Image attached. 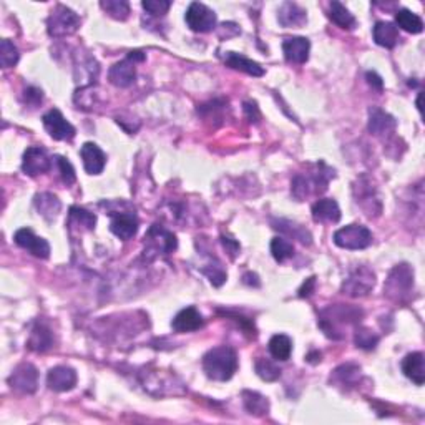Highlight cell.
I'll list each match as a JSON object with an SVG mask.
<instances>
[{
    "instance_id": "7bdbcfd3",
    "label": "cell",
    "mask_w": 425,
    "mask_h": 425,
    "mask_svg": "<svg viewBox=\"0 0 425 425\" xmlns=\"http://www.w3.org/2000/svg\"><path fill=\"white\" fill-rule=\"evenodd\" d=\"M203 273L209 277V281L214 286H221L226 281V273L220 263H216V266L209 264L208 268H203Z\"/></svg>"
},
{
    "instance_id": "7a4b0ae2",
    "label": "cell",
    "mask_w": 425,
    "mask_h": 425,
    "mask_svg": "<svg viewBox=\"0 0 425 425\" xmlns=\"http://www.w3.org/2000/svg\"><path fill=\"white\" fill-rule=\"evenodd\" d=\"M360 316H363L360 309L351 308V306L336 304L324 309L323 314H321L319 325L328 337H331V339H341V337H343L341 325L359 323Z\"/></svg>"
},
{
    "instance_id": "8d00e7d4",
    "label": "cell",
    "mask_w": 425,
    "mask_h": 425,
    "mask_svg": "<svg viewBox=\"0 0 425 425\" xmlns=\"http://www.w3.org/2000/svg\"><path fill=\"white\" fill-rule=\"evenodd\" d=\"M271 253L277 263H284L286 260L292 257L294 246L288 240H284V238H274L271 241Z\"/></svg>"
},
{
    "instance_id": "836d02e7",
    "label": "cell",
    "mask_w": 425,
    "mask_h": 425,
    "mask_svg": "<svg viewBox=\"0 0 425 425\" xmlns=\"http://www.w3.org/2000/svg\"><path fill=\"white\" fill-rule=\"evenodd\" d=\"M100 7L117 21H126L130 15V3L126 0H102Z\"/></svg>"
},
{
    "instance_id": "c3c4849f",
    "label": "cell",
    "mask_w": 425,
    "mask_h": 425,
    "mask_svg": "<svg viewBox=\"0 0 425 425\" xmlns=\"http://www.w3.org/2000/svg\"><path fill=\"white\" fill-rule=\"evenodd\" d=\"M221 240H223V244H225V248L228 249V253L231 254V257H236V254L240 253V244L236 243V241H233V240H229V238H221Z\"/></svg>"
},
{
    "instance_id": "1f68e13d",
    "label": "cell",
    "mask_w": 425,
    "mask_h": 425,
    "mask_svg": "<svg viewBox=\"0 0 425 425\" xmlns=\"http://www.w3.org/2000/svg\"><path fill=\"white\" fill-rule=\"evenodd\" d=\"M269 352L276 360H288L292 352V341L284 334H276L269 341Z\"/></svg>"
},
{
    "instance_id": "cb8c5ba5",
    "label": "cell",
    "mask_w": 425,
    "mask_h": 425,
    "mask_svg": "<svg viewBox=\"0 0 425 425\" xmlns=\"http://www.w3.org/2000/svg\"><path fill=\"white\" fill-rule=\"evenodd\" d=\"M402 372L415 385H424L425 365L422 352H412V354L405 356V359L402 360Z\"/></svg>"
},
{
    "instance_id": "5bb4252c",
    "label": "cell",
    "mask_w": 425,
    "mask_h": 425,
    "mask_svg": "<svg viewBox=\"0 0 425 425\" xmlns=\"http://www.w3.org/2000/svg\"><path fill=\"white\" fill-rule=\"evenodd\" d=\"M47 385L55 392L71 391L77 385V372L67 365H57L47 374Z\"/></svg>"
},
{
    "instance_id": "3957f363",
    "label": "cell",
    "mask_w": 425,
    "mask_h": 425,
    "mask_svg": "<svg viewBox=\"0 0 425 425\" xmlns=\"http://www.w3.org/2000/svg\"><path fill=\"white\" fill-rule=\"evenodd\" d=\"M412 289H414V269L405 263L397 264L385 281L384 294L391 301L404 303L411 297Z\"/></svg>"
},
{
    "instance_id": "ab89813d",
    "label": "cell",
    "mask_w": 425,
    "mask_h": 425,
    "mask_svg": "<svg viewBox=\"0 0 425 425\" xmlns=\"http://www.w3.org/2000/svg\"><path fill=\"white\" fill-rule=\"evenodd\" d=\"M70 220L73 223L85 226L87 229H93L95 223H97V218H95L93 213L87 211V209L78 208V206H71L70 208Z\"/></svg>"
},
{
    "instance_id": "44dd1931",
    "label": "cell",
    "mask_w": 425,
    "mask_h": 425,
    "mask_svg": "<svg viewBox=\"0 0 425 425\" xmlns=\"http://www.w3.org/2000/svg\"><path fill=\"white\" fill-rule=\"evenodd\" d=\"M369 181V180H367ZM354 193H356V201L357 205H360V208L364 209L365 214H367L369 218L372 216H377V214H380L377 209L374 208V203H377V205H380L379 198L376 196V189L372 188L371 181L367 183V185H364V180L360 178L359 181L356 183L354 186Z\"/></svg>"
},
{
    "instance_id": "b9f144b4",
    "label": "cell",
    "mask_w": 425,
    "mask_h": 425,
    "mask_svg": "<svg viewBox=\"0 0 425 425\" xmlns=\"http://www.w3.org/2000/svg\"><path fill=\"white\" fill-rule=\"evenodd\" d=\"M141 7L148 12V14L158 17V15H165L166 12L170 10L172 2H168V0H145V2L141 3Z\"/></svg>"
},
{
    "instance_id": "7402d4cb",
    "label": "cell",
    "mask_w": 425,
    "mask_h": 425,
    "mask_svg": "<svg viewBox=\"0 0 425 425\" xmlns=\"http://www.w3.org/2000/svg\"><path fill=\"white\" fill-rule=\"evenodd\" d=\"M312 218L317 223H337L341 220V209L336 200L324 198L312 205Z\"/></svg>"
},
{
    "instance_id": "f546056e",
    "label": "cell",
    "mask_w": 425,
    "mask_h": 425,
    "mask_svg": "<svg viewBox=\"0 0 425 425\" xmlns=\"http://www.w3.org/2000/svg\"><path fill=\"white\" fill-rule=\"evenodd\" d=\"M329 19L339 25L341 29H347L352 30L356 27V19L354 15L351 14L341 2H332L329 5Z\"/></svg>"
},
{
    "instance_id": "60d3db41",
    "label": "cell",
    "mask_w": 425,
    "mask_h": 425,
    "mask_svg": "<svg viewBox=\"0 0 425 425\" xmlns=\"http://www.w3.org/2000/svg\"><path fill=\"white\" fill-rule=\"evenodd\" d=\"M55 161H57L58 172H60L63 183H65V185H73L75 180H77V174H75V170L73 166H71V163L63 157H57L55 158Z\"/></svg>"
},
{
    "instance_id": "74e56055",
    "label": "cell",
    "mask_w": 425,
    "mask_h": 425,
    "mask_svg": "<svg viewBox=\"0 0 425 425\" xmlns=\"http://www.w3.org/2000/svg\"><path fill=\"white\" fill-rule=\"evenodd\" d=\"M354 343L357 347L364 349V351H372L379 344V336L367 328H357L354 332Z\"/></svg>"
},
{
    "instance_id": "83f0119b",
    "label": "cell",
    "mask_w": 425,
    "mask_h": 425,
    "mask_svg": "<svg viewBox=\"0 0 425 425\" xmlns=\"http://www.w3.org/2000/svg\"><path fill=\"white\" fill-rule=\"evenodd\" d=\"M35 208L38 209V213L42 214L47 220H54L58 213H60V201L55 194L51 193H41L35 196Z\"/></svg>"
},
{
    "instance_id": "e575fe53",
    "label": "cell",
    "mask_w": 425,
    "mask_h": 425,
    "mask_svg": "<svg viewBox=\"0 0 425 425\" xmlns=\"http://www.w3.org/2000/svg\"><path fill=\"white\" fill-rule=\"evenodd\" d=\"M254 369H256V374L261 377V379L266 380V382H274L281 377V369L277 367L273 360L264 359V357H260L254 364Z\"/></svg>"
},
{
    "instance_id": "d6a6232c",
    "label": "cell",
    "mask_w": 425,
    "mask_h": 425,
    "mask_svg": "<svg viewBox=\"0 0 425 425\" xmlns=\"http://www.w3.org/2000/svg\"><path fill=\"white\" fill-rule=\"evenodd\" d=\"M360 376V367L354 364H344L341 367H337L334 374L331 377V382H336L339 385H352L359 379Z\"/></svg>"
},
{
    "instance_id": "ee69618b",
    "label": "cell",
    "mask_w": 425,
    "mask_h": 425,
    "mask_svg": "<svg viewBox=\"0 0 425 425\" xmlns=\"http://www.w3.org/2000/svg\"><path fill=\"white\" fill-rule=\"evenodd\" d=\"M42 100L43 93L41 89H37V87H29V89H25V91H23V102H25V105H30L32 108L41 105Z\"/></svg>"
},
{
    "instance_id": "8992f818",
    "label": "cell",
    "mask_w": 425,
    "mask_h": 425,
    "mask_svg": "<svg viewBox=\"0 0 425 425\" xmlns=\"http://www.w3.org/2000/svg\"><path fill=\"white\" fill-rule=\"evenodd\" d=\"M376 286V274L367 266H357L343 283V292L351 297H360L369 294Z\"/></svg>"
},
{
    "instance_id": "9a60e30c",
    "label": "cell",
    "mask_w": 425,
    "mask_h": 425,
    "mask_svg": "<svg viewBox=\"0 0 425 425\" xmlns=\"http://www.w3.org/2000/svg\"><path fill=\"white\" fill-rule=\"evenodd\" d=\"M110 231L123 241L132 240L138 231L137 214L132 211H123V213L113 214L112 223H110Z\"/></svg>"
},
{
    "instance_id": "ffe728a7",
    "label": "cell",
    "mask_w": 425,
    "mask_h": 425,
    "mask_svg": "<svg viewBox=\"0 0 425 425\" xmlns=\"http://www.w3.org/2000/svg\"><path fill=\"white\" fill-rule=\"evenodd\" d=\"M108 78L115 87H120V89H126V87H130L135 82V78H137L135 62L126 57L125 60L115 63L108 71Z\"/></svg>"
},
{
    "instance_id": "7c38bea8",
    "label": "cell",
    "mask_w": 425,
    "mask_h": 425,
    "mask_svg": "<svg viewBox=\"0 0 425 425\" xmlns=\"http://www.w3.org/2000/svg\"><path fill=\"white\" fill-rule=\"evenodd\" d=\"M51 168V160L49 153L41 146H30L23 153L22 170L29 176H38V174L47 173Z\"/></svg>"
},
{
    "instance_id": "4dcf8cb0",
    "label": "cell",
    "mask_w": 425,
    "mask_h": 425,
    "mask_svg": "<svg viewBox=\"0 0 425 425\" xmlns=\"http://www.w3.org/2000/svg\"><path fill=\"white\" fill-rule=\"evenodd\" d=\"M243 402L246 411L251 415H266L269 412V400L264 395L257 394V392L244 391Z\"/></svg>"
},
{
    "instance_id": "e0dca14e",
    "label": "cell",
    "mask_w": 425,
    "mask_h": 425,
    "mask_svg": "<svg viewBox=\"0 0 425 425\" xmlns=\"http://www.w3.org/2000/svg\"><path fill=\"white\" fill-rule=\"evenodd\" d=\"M83 168L89 174H100L106 165V157L102 148L95 143H85L80 150Z\"/></svg>"
},
{
    "instance_id": "ac0fdd59",
    "label": "cell",
    "mask_w": 425,
    "mask_h": 425,
    "mask_svg": "<svg viewBox=\"0 0 425 425\" xmlns=\"http://www.w3.org/2000/svg\"><path fill=\"white\" fill-rule=\"evenodd\" d=\"M203 324H205V321H203V316L196 308L183 309V311L178 312L176 316H174V319L172 321L173 331L180 332V334L198 331V329L203 328Z\"/></svg>"
},
{
    "instance_id": "f1b7e54d",
    "label": "cell",
    "mask_w": 425,
    "mask_h": 425,
    "mask_svg": "<svg viewBox=\"0 0 425 425\" xmlns=\"http://www.w3.org/2000/svg\"><path fill=\"white\" fill-rule=\"evenodd\" d=\"M395 23L409 34H420L424 30V22L419 15L409 9H399L395 14Z\"/></svg>"
},
{
    "instance_id": "d590c367",
    "label": "cell",
    "mask_w": 425,
    "mask_h": 425,
    "mask_svg": "<svg viewBox=\"0 0 425 425\" xmlns=\"http://www.w3.org/2000/svg\"><path fill=\"white\" fill-rule=\"evenodd\" d=\"M276 225L277 226H274V228H277L279 231L296 238V240H299L303 244H311V234H309L308 229H304L301 225L291 223V221H284V220L277 221Z\"/></svg>"
},
{
    "instance_id": "4316f807",
    "label": "cell",
    "mask_w": 425,
    "mask_h": 425,
    "mask_svg": "<svg viewBox=\"0 0 425 425\" xmlns=\"http://www.w3.org/2000/svg\"><path fill=\"white\" fill-rule=\"evenodd\" d=\"M54 345V334L45 324L38 323L32 329V334L29 339V347L35 352H45Z\"/></svg>"
},
{
    "instance_id": "52a82bcc",
    "label": "cell",
    "mask_w": 425,
    "mask_h": 425,
    "mask_svg": "<svg viewBox=\"0 0 425 425\" xmlns=\"http://www.w3.org/2000/svg\"><path fill=\"white\" fill-rule=\"evenodd\" d=\"M334 243L343 249H365L372 243V233L365 226L349 225L334 233Z\"/></svg>"
},
{
    "instance_id": "6da1fadb",
    "label": "cell",
    "mask_w": 425,
    "mask_h": 425,
    "mask_svg": "<svg viewBox=\"0 0 425 425\" xmlns=\"http://www.w3.org/2000/svg\"><path fill=\"white\" fill-rule=\"evenodd\" d=\"M203 369L209 379L226 382L234 376L238 369V354L229 345H220L203 357Z\"/></svg>"
},
{
    "instance_id": "277c9868",
    "label": "cell",
    "mask_w": 425,
    "mask_h": 425,
    "mask_svg": "<svg viewBox=\"0 0 425 425\" xmlns=\"http://www.w3.org/2000/svg\"><path fill=\"white\" fill-rule=\"evenodd\" d=\"M319 172H316L312 176H303L297 174L291 183L292 196L297 201H304L311 193H324L328 189V183L331 178H334V170L328 168L324 163H319Z\"/></svg>"
},
{
    "instance_id": "4fadbf2b",
    "label": "cell",
    "mask_w": 425,
    "mask_h": 425,
    "mask_svg": "<svg viewBox=\"0 0 425 425\" xmlns=\"http://www.w3.org/2000/svg\"><path fill=\"white\" fill-rule=\"evenodd\" d=\"M14 241L15 244L21 246L22 249H27L30 254L41 257V260H47V257L50 256V244L47 243V240L37 236V234L29 228L19 229V231L15 233Z\"/></svg>"
},
{
    "instance_id": "8fae6325",
    "label": "cell",
    "mask_w": 425,
    "mask_h": 425,
    "mask_svg": "<svg viewBox=\"0 0 425 425\" xmlns=\"http://www.w3.org/2000/svg\"><path fill=\"white\" fill-rule=\"evenodd\" d=\"M43 126H45V130L54 140H71V138L75 137V133H77L75 126L65 120L60 110L55 108L43 115Z\"/></svg>"
},
{
    "instance_id": "f6af8a7d",
    "label": "cell",
    "mask_w": 425,
    "mask_h": 425,
    "mask_svg": "<svg viewBox=\"0 0 425 425\" xmlns=\"http://www.w3.org/2000/svg\"><path fill=\"white\" fill-rule=\"evenodd\" d=\"M244 112H246V115H248L249 122H254V123L260 122L261 113H260V110H257L256 103H254V102L253 103L251 102H246L244 103Z\"/></svg>"
},
{
    "instance_id": "7dc6e473",
    "label": "cell",
    "mask_w": 425,
    "mask_h": 425,
    "mask_svg": "<svg viewBox=\"0 0 425 425\" xmlns=\"http://www.w3.org/2000/svg\"><path fill=\"white\" fill-rule=\"evenodd\" d=\"M314 286H316V277H309V279L306 281V283H304L303 286H301V289H299V297H308V296H311Z\"/></svg>"
},
{
    "instance_id": "d4e9b609",
    "label": "cell",
    "mask_w": 425,
    "mask_h": 425,
    "mask_svg": "<svg viewBox=\"0 0 425 425\" xmlns=\"http://www.w3.org/2000/svg\"><path fill=\"white\" fill-rule=\"evenodd\" d=\"M277 21H279L281 25L286 27V29H289V27H301L308 21V15H306V10L303 7H299L297 3L286 2L281 5L279 14H277Z\"/></svg>"
},
{
    "instance_id": "f35d334b",
    "label": "cell",
    "mask_w": 425,
    "mask_h": 425,
    "mask_svg": "<svg viewBox=\"0 0 425 425\" xmlns=\"http://www.w3.org/2000/svg\"><path fill=\"white\" fill-rule=\"evenodd\" d=\"M0 62H2L3 69H10L19 62V50L17 47L12 43L9 38H3L0 42Z\"/></svg>"
},
{
    "instance_id": "bcb514c9",
    "label": "cell",
    "mask_w": 425,
    "mask_h": 425,
    "mask_svg": "<svg viewBox=\"0 0 425 425\" xmlns=\"http://www.w3.org/2000/svg\"><path fill=\"white\" fill-rule=\"evenodd\" d=\"M365 78H367V83L372 87V89H376L377 91H382L384 82H382V78L376 73V71H367V73H365Z\"/></svg>"
},
{
    "instance_id": "2e32d148",
    "label": "cell",
    "mask_w": 425,
    "mask_h": 425,
    "mask_svg": "<svg viewBox=\"0 0 425 425\" xmlns=\"http://www.w3.org/2000/svg\"><path fill=\"white\" fill-rule=\"evenodd\" d=\"M309 50H311V42L306 37H289L283 42L284 58L289 63L303 65V63L308 62Z\"/></svg>"
},
{
    "instance_id": "484cf974",
    "label": "cell",
    "mask_w": 425,
    "mask_h": 425,
    "mask_svg": "<svg viewBox=\"0 0 425 425\" xmlns=\"http://www.w3.org/2000/svg\"><path fill=\"white\" fill-rule=\"evenodd\" d=\"M372 35L377 45L385 47V49H392L399 42V29L392 22H377Z\"/></svg>"
},
{
    "instance_id": "603a6c76",
    "label": "cell",
    "mask_w": 425,
    "mask_h": 425,
    "mask_svg": "<svg viewBox=\"0 0 425 425\" xmlns=\"http://www.w3.org/2000/svg\"><path fill=\"white\" fill-rule=\"evenodd\" d=\"M223 62L228 67H231L234 70L244 71V73L251 75V77H263L264 69L260 65V63L249 60L248 57L244 55L236 54V51H226L223 55Z\"/></svg>"
},
{
    "instance_id": "5b68a950",
    "label": "cell",
    "mask_w": 425,
    "mask_h": 425,
    "mask_svg": "<svg viewBox=\"0 0 425 425\" xmlns=\"http://www.w3.org/2000/svg\"><path fill=\"white\" fill-rule=\"evenodd\" d=\"M78 27H80V17L62 3H58L47 19V32H49L50 37L55 38L73 35L78 30Z\"/></svg>"
},
{
    "instance_id": "d6986e66",
    "label": "cell",
    "mask_w": 425,
    "mask_h": 425,
    "mask_svg": "<svg viewBox=\"0 0 425 425\" xmlns=\"http://www.w3.org/2000/svg\"><path fill=\"white\" fill-rule=\"evenodd\" d=\"M397 122L394 117L380 108H372L369 112V132L376 137H389L395 132Z\"/></svg>"
},
{
    "instance_id": "30bf717a",
    "label": "cell",
    "mask_w": 425,
    "mask_h": 425,
    "mask_svg": "<svg viewBox=\"0 0 425 425\" xmlns=\"http://www.w3.org/2000/svg\"><path fill=\"white\" fill-rule=\"evenodd\" d=\"M9 384L21 394H34L38 387V372L32 364H21L14 369Z\"/></svg>"
},
{
    "instance_id": "9c48e42d",
    "label": "cell",
    "mask_w": 425,
    "mask_h": 425,
    "mask_svg": "<svg viewBox=\"0 0 425 425\" xmlns=\"http://www.w3.org/2000/svg\"><path fill=\"white\" fill-rule=\"evenodd\" d=\"M185 21L193 32L205 34V32H211L214 27H216L218 19L216 14H214L208 5L200 2H193L189 3L188 10H186Z\"/></svg>"
},
{
    "instance_id": "ba28073f",
    "label": "cell",
    "mask_w": 425,
    "mask_h": 425,
    "mask_svg": "<svg viewBox=\"0 0 425 425\" xmlns=\"http://www.w3.org/2000/svg\"><path fill=\"white\" fill-rule=\"evenodd\" d=\"M145 254L150 256H160V254H170L176 249L178 241L176 236L173 233H170L168 229L161 228L160 225H153L150 228V231L145 236Z\"/></svg>"
}]
</instances>
